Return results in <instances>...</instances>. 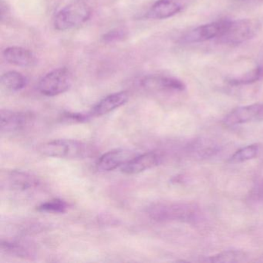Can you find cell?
<instances>
[{
    "mask_svg": "<svg viewBox=\"0 0 263 263\" xmlns=\"http://www.w3.org/2000/svg\"><path fill=\"white\" fill-rule=\"evenodd\" d=\"M261 24L258 20L241 19L229 21V25L219 38L221 44L237 45L253 38L259 31Z\"/></svg>",
    "mask_w": 263,
    "mask_h": 263,
    "instance_id": "277c9868",
    "label": "cell"
},
{
    "mask_svg": "<svg viewBox=\"0 0 263 263\" xmlns=\"http://www.w3.org/2000/svg\"><path fill=\"white\" fill-rule=\"evenodd\" d=\"M40 153L50 158L84 159L91 156V147L78 140L57 139L44 143L38 148Z\"/></svg>",
    "mask_w": 263,
    "mask_h": 263,
    "instance_id": "7a4b0ae2",
    "label": "cell"
},
{
    "mask_svg": "<svg viewBox=\"0 0 263 263\" xmlns=\"http://www.w3.org/2000/svg\"><path fill=\"white\" fill-rule=\"evenodd\" d=\"M67 209L68 204L65 201L60 198H54L40 204L36 210L44 213L62 214L67 212Z\"/></svg>",
    "mask_w": 263,
    "mask_h": 263,
    "instance_id": "d6986e66",
    "label": "cell"
},
{
    "mask_svg": "<svg viewBox=\"0 0 263 263\" xmlns=\"http://www.w3.org/2000/svg\"><path fill=\"white\" fill-rule=\"evenodd\" d=\"M187 0H158L148 9L144 17L150 20H165L172 17L185 8Z\"/></svg>",
    "mask_w": 263,
    "mask_h": 263,
    "instance_id": "8fae6325",
    "label": "cell"
},
{
    "mask_svg": "<svg viewBox=\"0 0 263 263\" xmlns=\"http://www.w3.org/2000/svg\"><path fill=\"white\" fill-rule=\"evenodd\" d=\"M129 99L128 93L126 91L116 92L104 97L92 107L89 115L91 118L101 117L114 111L124 105Z\"/></svg>",
    "mask_w": 263,
    "mask_h": 263,
    "instance_id": "5bb4252c",
    "label": "cell"
},
{
    "mask_svg": "<svg viewBox=\"0 0 263 263\" xmlns=\"http://www.w3.org/2000/svg\"><path fill=\"white\" fill-rule=\"evenodd\" d=\"M229 21L221 20L205 25L200 26L186 33L181 38V42L184 44H194L210 41L214 38H219L229 25Z\"/></svg>",
    "mask_w": 263,
    "mask_h": 263,
    "instance_id": "ba28073f",
    "label": "cell"
},
{
    "mask_svg": "<svg viewBox=\"0 0 263 263\" xmlns=\"http://www.w3.org/2000/svg\"><path fill=\"white\" fill-rule=\"evenodd\" d=\"M35 115L30 111L2 110L0 113V127L2 133H16L25 130L34 122Z\"/></svg>",
    "mask_w": 263,
    "mask_h": 263,
    "instance_id": "52a82bcc",
    "label": "cell"
},
{
    "mask_svg": "<svg viewBox=\"0 0 263 263\" xmlns=\"http://www.w3.org/2000/svg\"><path fill=\"white\" fill-rule=\"evenodd\" d=\"M4 60L9 64L21 67H32L37 64V58L33 51L21 47H10L3 52Z\"/></svg>",
    "mask_w": 263,
    "mask_h": 263,
    "instance_id": "9a60e30c",
    "label": "cell"
},
{
    "mask_svg": "<svg viewBox=\"0 0 263 263\" xmlns=\"http://www.w3.org/2000/svg\"><path fill=\"white\" fill-rule=\"evenodd\" d=\"M1 250L9 255H16L17 257H28L30 255L28 249L22 244L16 241H2Z\"/></svg>",
    "mask_w": 263,
    "mask_h": 263,
    "instance_id": "44dd1931",
    "label": "cell"
},
{
    "mask_svg": "<svg viewBox=\"0 0 263 263\" xmlns=\"http://www.w3.org/2000/svg\"><path fill=\"white\" fill-rule=\"evenodd\" d=\"M258 152H259L258 144H253L246 146L236 151L229 158V162L232 164H238V163L249 161L255 158L258 155Z\"/></svg>",
    "mask_w": 263,
    "mask_h": 263,
    "instance_id": "ac0fdd59",
    "label": "cell"
},
{
    "mask_svg": "<svg viewBox=\"0 0 263 263\" xmlns=\"http://www.w3.org/2000/svg\"><path fill=\"white\" fill-rule=\"evenodd\" d=\"M147 214L157 221H179L195 222L199 218L198 208L194 204L181 202H157L149 206Z\"/></svg>",
    "mask_w": 263,
    "mask_h": 263,
    "instance_id": "6da1fadb",
    "label": "cell"
},
{
    "mask_svg": "<svg viewBox=\"0 0 263 263\" xmlns=\"http://www.w3.org/2000/svg\"><path fill=\"white\" fill-rule=\"evenodd\" d=\"M90 118L91 117L89 113L87 115H84V114L67 112L61 116V120L62 121H66L67 123H83L88 121Z\"/></svg>",
    "mask_w": 263,
    "mask_h": 263,
    "instance_id": "603a6c76",
    "label": "cell"
},
{
    "mask_svg": "<svg viewBox=\"0 0 263 263\" xmlns=\"http://www.w3.org/2000/svg\"><path fill=\"white\" fill-rule=\"evenodd\" d=\"M91 9L83 1H76L61 9L53 20V27L58 31H67L81 27L91 16Z\"/></svg>",
    "mask_w": 263,
    "mask_h": 263,
    "instance_id": "3957f363",
    "label": "cell"
},
{
    "mask_svg": "<svg viewBox=\"0 0 263 263\" xmlns=\"http://www.w3.org/2000/svg\"><path fill=\"white\" fill-rule=\"evenodd\" d=\"M162 156L156 152H146L138 155L121 167L123 173L127 175H137L152 167H156L161 163Z\"/></svg>",
    "mask_w": 263,
    "mask_h": 263,
    "instance_id": "4fadbf2b",
    "label": "cell"
},
{
    "mask_svg": "<svg viewBox=\"0 0 263 263\" xmlns=\"http://www.w3.org/2000/svg\"><path fill=\"white\" fill-rule=\"evenodd\" d=\"M41 181L36 175L20 170H10L1 175V187L14 192H27L36 189Z\"/></svg>",
    "mask_w": 263,
    "mask_h": 263,
    "instance_id": "8992f818",
    "label": "cell"
},
{
    "mask_svg": "<svg viewBox=\"0 0 263 263\" xmlns=\"http://www.w3.org/2000/svg\"><path fill=\"white\" fill-rule=\"evenodd\" d=\"M263 121V104H253L237 107L229 112L223 120L227 127Z\"/></svg>",
    "mask_w": 263,
    "mask_h": 263,
    "instance_id": "9c48e42d",
    "label": "cell"
},
{
    "mask_svg": "<svg viewBox=\"0 0 263 263\" xmlns=\"http://www.w3.org/2000/svg\"><path fill=\"white\" fill-rule=\"evenodd\" d=\"M263 77V68L261 67H256L251 71L248 72L246 74L242 75L238 78H231L228 80V83L231 85H243V84H252L258 81Z\"/></svg>",
    "mask_w": 263,
    "mask_h": 263,
    "instance_id": "ffe728a7",
    "label": "cell"
},
{
    "mask_svg": "<svg viewBox=\"0 0 263 263\" xmlns=\"http://www.w3.org/2000/svg\"><path fill=\"white\" fill-rule=\"evenodd\" d=\"M73 84L71 72L67 67L54 69L44 75L38 83L37 88L41 95L55 97L67 92Z\"/></svg>",
    "mask_w": 263,
    "mask_h": 263,
    "instance_id": "5b68a950",
    "label": "cell"
},
{
    "mask_svg": "<svg viewBox=\"0 0 263 263\" xmlns=\"http://www.w3.org/2000/svg\"><path fill=\"white\" fill-rule=\"evenodd\" d=\"M0 7H0L1 8V19H2V21H4L10 13V7H8L7 3L4 2V0H1Z\"/></svg>",
    "mask_w": 263,
    "mask_h": 263,
    "instance_id": "cb8c5ba5",
    "label": "cell"
},
{
    "mask_svg": "<svg viewBox=\"0 0 263 263\" xmlns=\"http://www.w3.org/2000/svg\"><path fill=\"white\" fill-rule=\"evenodd\" d=\"M1 84L9 91L17 92L25 88L27 79L21 72L10 70L1 76Z\"/></svg>",
    "mask_w": 263,
    "mask_h": 263,
    "instance_id": "2e32d148",
    "label": "cell"
},
{
    "mask_svg": "<svg viewBox=\"0 0 263 263\" xmlns=\"http://www.w3.org/2000/svg\"><path fill=\"white\" fill-rule=\"evenodd\" d=\"M247 258L244 252L238 250L224 251L216 255L209 256L204 261L209 262H240L244 261Z\"/></svg>",
    "mask_w": 263,
    "mask_h": 263,
    "instance_id": "e0dca14e",
    "label": "cell"
},
{
    "mask_svg": "<svg viewBox=\"0 0 263 263\" xmlns=\"http://www.w3.org/2000/svg\"><path fill=\"white\" fill-rule=\"evenodd\" d=\"M128 36V32L124 28H115L103 35L101 40L106 44L120 42L125 40Z\"/></svg>",
    "mask_w": 263,
    "mask_h": 263,
    "instance_id": "7402d4cb",
    "label": "cell"
},
{
    "mask_svg": "<svg viewBox=\"0 0 263 263\" xmlns=\"http://www.w3.org/2000/svg\"><path fill=\"white\" fill-rule=\"evenodd\" d=\"M138 154L125 149L110 151L100 157L97 162V168L101 172H111L119 167H123Z\"/></svg>",
    "mask_w": 263,
    "mask_h": 263,
    "instance_id": "7c38bea8",
    "label": "cell"
},
{
    "mask_svg": "<svg viewBox=\"0 0 263 263\" xmlns=\"http://www.w3.org/2000/svg\"><path fill=\"white\" fill-rule=\"evenodd\" d=\"M239 1L243 3H250V4H252V3L261 2L263 0H239Z\"/></svg>",
    "mask_w": 263,
    "mask_h": 263,
    "instance_id": "d4e9b609",
    "label": "cell"
},
{
    "mask_svg": "<svg viewBox=\"0 0 263 263\" xmlns=\"http://www.w3.org/2000/svg\"><path fill=\"white\" fill-rule=\"evenodd\" d=\"M141 87L148 91H183L185 85L182 81L172 77L149 75L141 81Z\"/></svg>",
    "mask_w": 263,
    "mask_h": 263,
    "instance_id": "30bf717a",
    "label": "cell"
}]
</instances>
